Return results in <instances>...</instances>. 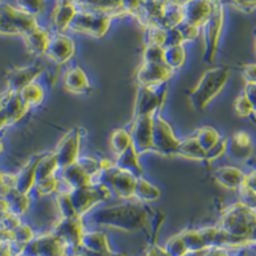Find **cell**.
<instances>
[{
    "mask_svg": "<svg viewBox=\"0 0 256 256\" xmlns=\"http://www.w3.org/2000/svg\"><path fill=\"white\" fill-rule=\"evenodd\" d=\"M109 18L106 15H97V14H76L72 20V28L80 31L84 34L102 36L105 34L106 28L109 27Z\"/></svg>",
    "mask_w": 256,
    "mask_h": 256,
    "instance_id": "1",
    "label": "cell"
},
{
    "mask_svg": "<svg viewBox=\"0 0 256 256\" xmlns=\"http://www.w3.org/2000/svg\"><path fill=\"white\" fill-rule=\"evenodd\" d=\"M224 76H227V72L222 68H216V70H210L206 72L202 84L194 90V102L198 106L206 105V102L214 97V94L218 92V88H222Z\"/></svg>",
    "mask_w": 256,
    "mask_h": 256,
    "instance_id": "2",
    "label": "cell"
},
{
    "mask_svg": "<svg viewBox=\"0 0 256 256\" xmlns=\"http://www.w3.org/2000/svg\"><path fill=\"white\" fill-rule=\"evenodd\" d=\"M214 12V3L210 0H186L182 6V15L185 22L198 26L208 22Z\"/></svg>",
    "mask_w": 256,
    "mask_h": 256,
    "instance_id": "3",
    "label": "cell"
},
{
    "mask_svg": "<svg viewBox=\"0 0 256 256\" xmlns=\"http://www.w3.org/2000/svg\"><path fill=\"white\" fill-rule=\"evenodd\" d=\"M172 74L169 66L161 64V63H146L138 74L140 82L144 86H149V84H156L162 82L166 78H169Z\"/></svg>",
    "mask_w": 256,
    "mask_h": 256,
    "instance_id": "4",
    "label": "cell"
},
{
    "mask_svg": "<svg viewBox=\"0 0 256 256\" xmlns=\"http://www.w3.org/2000/svg\"><path fill=\"white\" fill-rule=\"evenodd\" d=\"M48 55L56 62H64L72 56L74 51V44L66 36H56L48 43Z\"/></svg>",
    "mask_w": 256,
    "mask_h": 256,
    "instance_id": "5",
    "label": "cell"
},
{
    "mask_svg": "<svg viewBox=\"0 0 256 256\" xmlns=\"http://www.w3.org/2000/svg\"><path fill=\"white\" fill-rule=\"evenodd\" d=\"M222 6L214 4V12L210 18L206 22V44H208V50H214L216 47L218 34H220V28H222Z\"/></svg>",
    "mask_w": 256,
    "mask_h": 256,
    "instance_id": "6",
    "label": "cell"
},
{
    "mask_svg": "<svg viewBox=\"0 0 256 256\" xmlns=\"http://www.w3.org/2000/svg\"><path fill=\"white\" fill-rule=\"evenodd\" d=\"M39 70L34 68H23V70H16L15 72H12L11 76H8V80H10V88H22L30 84L31 80L34 78L35 74H38Z\"/></svg>",
    "mask_w": 256,
    "mask_h": 256,
    "instance_id": "7",
    "label": "cell"
},
{
    "mask_svg": "<svg viewBox=\"0 0 256 256\" xmlns=\"http://www.w3.org/2000/svg\"><path fill=\"white\" fill-rule=\"evenodd\" d=\"M20 98L27 108L38 105L43 100V90L39 88V84H30L20 90Z\"/></svg>",
    "mask_w": 256,
    "mask_h": 256,
    "instance_id": "8",
    "label": "cell"
},
{
    "mask_svg": "<svg viewBox=\"0 0 256 256\" xmlns=\"http://www.w3.org/2000/svg\"><path fill=\"white\" fill-rule=\"evenodd\" d=\"M82 244L88 251L98 252V254H105L109 250L106 238L102 234H88L82 238Z\"/></svg>",
    "mask_w": 256,
    "mask_h": 256,
    "instance_id": "9",
    "label": "cell"
},
{
    "mask_svg": "<svg viewBox=\"0 0 256 256\" xmlns=\"http://www.w3.org/2000/svg\"><path fill=\"white\" fill-rule=\"evenodd\" d=\"M27 42H28L31 50L38 52V54H42L43 51L48 47L50 40L47 39V34L44 31L32 30V31H30V36L27 39Z\"/></svg>",
    "mask_w": 256,
    "mask_h": 256,
    "instance_id": "10",
    "label": "cell"
},
{
    "mask_svg": "<svg viewBox=\"0 0 256 256\" xmlns=\"http://www.w3.org/2000/svg\"><path fill=\"white\" fill-rule=\"evenodd\" d=\"M76 8L72 7L70 3L60 6L56 12H55V23L58 26L59 28H64L68 23H72V18L76 16Z\"/></svg>",
    "mask_w": 256,
    "mask_h": 256,
    "instance_id": "11",
    "label": "cell"
},
{
    "mask_svg": "<svg viewBox=\"0 0 256 256\" xmlns=\"http://www.w3.org/2000/svg\"><path fill=\"white\" fill-rule=\"evenodd\" d=\"M184 48L177 44V46H170L166 51H164V59L169 63V68H177L180 63L184 60Z\"/></svg>",
    "mask_w": 256,
    "mask_h": 256,
    "instance_id": "12",
    "label": "cell"
},
{
    "mask_svg": "<svg viewBox=\"0 0 256 256\" xmlns=\"http://www.w3.org/2000/svg\"><path fill=\"white\" fill-rule=\"evenodd\" d=\"M165 251L168 252L169 256H185L188 252V248L185 246L182 236L178 235L168 242Z\"/></svg>",
    "mask_w": 256,
    "mask_h": 256,
    "instance_id": "13",
    "label": "cell"
},
{
    "mask_svg": "<svg viewBox=\"0 0 256 256\" xmlns=\"http://www.w3.org/2000/svg\"><path fill=\"white\" fill-rule=\"evenodd\" d=\"M165 35L166 31L162 28H160L157 26H152L148 28L146 38H148V44L149 46H161L165 43Z\"/></svg>",
    "mask_w": 256,
    "mask_h": 256,
    "instance_id": "14",
    "label": "cell"
},
{
    "mask_svg": "<svg viewBox=\"0 0 256 256\" xmlns=\"http://www.w3.org/2000/svg\"><path fill=\"white\" fill-rule=\"evenodd\" d=\"M145 59L148 63H160L164 60V51L160 46H148L145 51Z\"/></svg>",
    "mask_w": 256,
    "mask_h": 256,
    "instance_id": "15",
    "label": "cell"
},
{
    "mask_svg": "<svg viewBox=\"0 0 256 256\" xmlns=\"http://www.w3.org/2000/svg\"><path fill=\"white\" fill-rule=\"evenodd\" d=\"M177 28L182 35V39H186V40H190V39H194L198 36V30L196 26L190 24L188 22H181L180 24L177 26Z\"/></svg>",
    "mask_w": 256,
    "mask_h": 256,
    "instance_id": "16",
    "label": "cell"
},
{
    "mask_svg": "<svg viewBox=\"0 0 256 256\" xmlns=\"http://www.w3.org/2000/svg\"><path fill=\"white\" fill-rule=\"evenodd\" d=\"M39 188H40V192H43L44 194L52 192V189L55 188V180L52 177L50 178H43L40 182H39Z\"/></svg>",
    "mask_w": 256,
    "mask_h": 256,
    "instance_id": "17",
    "label": "cell"
},
{
    "mask_svg": "<svg viewBox=\"0 0 256 256\" xmlns=\"http://www.w3.org/2000/svg\"><path fill=\"white\" fill-rule=\"evenodd\" d=\"M234 3L243 11H252L256 7V0H234Z\"/></svg>",
    "mask_w": 256,
    "mask_h": 256,
    "instance_id": "18",
    "label": "cell"
},
{
    "mask_svg": "<svg viewBox=\"0 0 256 256\" xmlns=\"http://www.w3.org/2000/svg\"><path fill=\"white\" fill-rule=\"evenodd\" d=\"M206 256H227V255H226V254L222 251H212V252H210V254H208Z\"/></svg>",
    "mask_w": 256,
    "mask_h": 256,
    "instance_id": "19",
    "label": "cell"
},
{
    "mask_svg": "<svg viewBox=\"0 0 256 256\" xmlns=\"http://www.w3.org/2000/svg\"><path fill=\"white\" fill-rule=\"evenodd\" d=\"M0 152H2V144H0Z\"/></svg>",
    "mask_w": 256,
    "mask_h": 256,
    "instance_id": "20",
    "label": "cell"
}]
</instances>
